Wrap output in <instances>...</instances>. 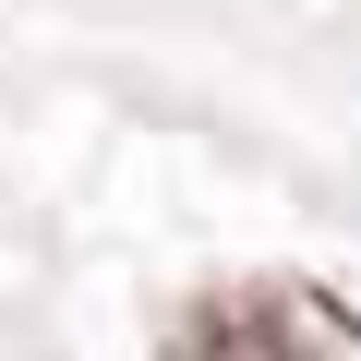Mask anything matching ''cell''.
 <instances>
[{"mask_svg":"<svg viewBox=\"0 0 361 361\" xmlns=\"http://www.w3.org/2000/svg\"><path fill=\"white\" fill-rule=\"evenodd\" d=\"M169 361H361V313L313 277H217L169 313Z\"/></svg>","mask_w":361,"mask_h":361,"instance_id":"1","label":"cell"}]
</instances>
